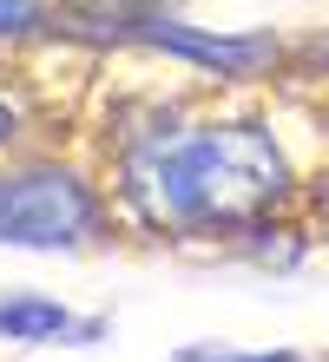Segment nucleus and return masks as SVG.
I'll return each instance as SVG.
<instances>
[{"label":"nucleus","instance_id":"obj_1","mask_svg":"<svg viewBox=\"0 0 329 362\" xmlns=\"http://www.w3.org/2000/svg\"><path fill=\"white\" fill-rule=\"evenodd\" d=\"M296 198L303 178L263 119L165 125V132L132 139L119 158V204L165 238L231 244L237 230L296 211Z\"/></svg>","mask_w":329,"mask_h":362},{"label":"nucleus","instance_id":"obj_2","mask_svg":"<svg viewBox=\"0 0 329 362\" xmlns=\"http://www.w3.org/2000/svg\"><path fill=\"white\" fill-rule=\"evenodd\" d=\"M105 238L99 185L59 158H0V244L7 250H86Z\"/></svg>","mask_w":329,"mask_h":362},{"label":"nucleus","instance_id":"obj_3","mask_svg":"<svg viewBox=\"0 0 329 362\" xmlns=\"http://www.w3.org/2000/svg\"><path fill=\"white\" fill-rule=\"evenodd\" d=\"M125 40H139V47L165 53V59H185V66L211 73V79H231V86H250V79H270L283 59H290V40H283L277 27H191V20H178L171 7H151L125 27Z\"/></svg>","mask_w":329,"mask_h":362},{"label":"nucleus","instance_id":"obj_4","mask_svg":"<svg viewBox=\"0 0 329 362\" xmlns=\"http://www.w3.org/2000/svg\"><path fill=\"white\" fill-rule=\"evenodd\" d=\"M231 250H237L244 264L270 270V276H290V270L310 264L316 230H310V224H290V211H277V218H263V224H250V230H237Z\"/></svg>","mask_w":329,"mask_h":362},{"label":"nucleus","instance_id":"obj_5","mask_svg":"<svg viewBox=\"0 0 329 362\" xmlns=\"http://www.w3.org/2000/svg\"><path fill=\"white\" fill-rule=\"evenodd\" d=\"M73 329V310L47 290H7L0 296V343H20V349H40V343H66Z\"/></svg>","mask_w":329,"mask_h":362},{"label":"nucleus","instance_id":"obj_6","mask_svg":"<svg viewBox=\"0 0 329 362\" xmlns=\"http://www.w3.org/2000/svg\"><path fill=\"white\" fill-rule=\"evenodd\" d=\"M53 7H66L73 20H86V27H112V33H125L139 13L171 7V0H53Z\"/></svg>","mask_w":329,"mask_h":362},{"label":"nucleus","instance_id":"obj_7","mask_svg":"<svg viewBox=\"0 0 329 362\" xmlns=\"http://www.w3.org/2000/svg\"><path fill=\"white\" fill-rule=\"evenodd\" d=\"M165 362H310V356H296V349H237V343H185Z\"/></svg>","mask_w":329,"mask_h":362},{"label":"nucleus","instance_id":"obj_8","mask_svg":"<svg viewBox=\"0 0 329 362\" xmlns=\"http://www.w3.org/2000/svg\"><path fill=\"white\" fill-rule=\"evenodd\" d=\"M47 0H0V40H33L47 27Z\"/></svg>","mask_w":329,"mask_h":362},{"label":"nucleus","instance_id":"obj_9","mask_svg":"<svg viewBox=\"0 0 329 362\" xmlns=\"http://www.w3.org/2000/svg\"><path fill=\"white\" fill-rule=\"evenodd\" d=\"M296 204H310V230H316V244L329 250V172H316L310 185H303Z\"/></svg>","mask_w":329,"mask_h":362},{"label":"nucleus","instance_id":"obj_10","mask_svg":"<svg viewBox=\"0 0 329 362\" xmlns=\"http://www.w3.org/2000/svg\"><path fill=\"white\" fill-rule=\"evenodd\" d=\"M112 336V316H73V329H66V349H93Z\"/></svg>","mask_w":329,"mask_h":362},{"label":"nucleus","instance_id":"obj_11","mask_svg":"<svg viewBox=\"0 0 329 362\" xmlns=\"http://www.w3.org/2000/svg\"><path fill=\"white\" fill-rule=\"evenodd\" d=\"M20 132H27V119H20V105L0 93V158H13V145H20Z\"/></svg>","mask_w":329,"mask_h":362},{"label":"nucleus","instance_id":"obj_12","mask_svg":"<svg viewBox=\"0 0 329 362\" xmlns=\"http://www.w3.org/2000/svg\"><path fill=\"white\" fill-rule=\"evenodd\" d=\"M303 53H310V59H316V66L329 73V33H323V40H310V47H303Z\"/></svg>","mask_w":329,"mask_h":362}]
</instances>
